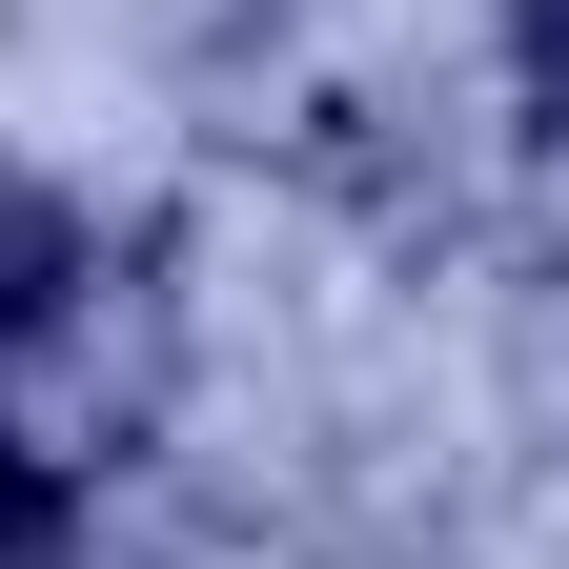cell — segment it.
<instances>
[{
	"mask_svg": "<svg viewBox=\"0 0 569 569\" xmlns=\"http://www.w3.org/2000/svg\"><path fill=\"white\" fill-rule=\"evenodd\" d=\"M82 284H102V224H82L61 183H0V346H21V326H61Z\"/></svg>",
	"mask_w": 569,
	"mask_h": 569,
	"instance_id": "obj_1",
	"label": "cell"
},
{
	"mask_svg": "<svg viewBox=\"0 0 569 569\" xmlns=\"http://www.w3.org/2000/svg\"><path fill=\"white\" fill-rule=\"evenodd\" d=\"M41 549H61V468L0 427V569H41Z\"/></svg>",
	"mask_w": 569,
	"mask_h": 569,
	"instance_id": "obj_2",
	"label": "cell"
},
{
	"mask_svg": "<svg viewBox=\"0 0 569 569\" xmlns=\"http://www.w3.org/2000/svg\"><path fill=\"white\" fill-rule=\"evenodd\" d=\"M509 21H529V82L569 102V0H509Z\"/></svg>",
	"mask_w": 569,
	"mask_h": 569,
	"instance_id": "obj_3",
	"label": "cell"
}]
</instances>
